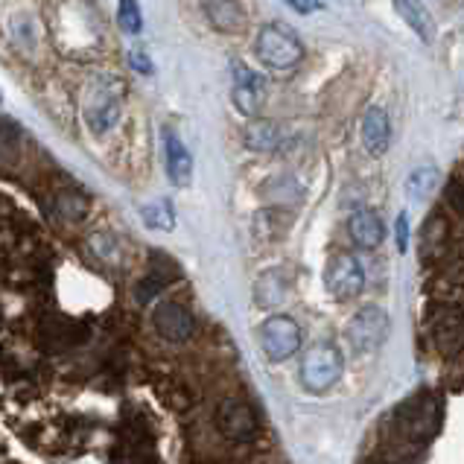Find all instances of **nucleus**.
<instances>
[{
	"label": "nucleus",
	"mask_w": 464,
	"mask_h": 464,
	"mask_svg": "<svg viewBox=\"0 0 464 464\" xmlns=\"http://www.w3.org/2000/svg\"><path fill=\"white\" fill-rule=\"evenodd\" d=\"M406 243H409V222L406 217H401L397 219V248L406 251Z\"/></svg>",
	"instance_id": "29"
},
{
	"label": "nucleus",
	"mask_w": 464,
	"mask_h": 464,
	"mask_svg": "<svg viewBox=\"0 0 464 464\" xmlns=\"http://www.w3.org/2000/svg\"><path fill=\"white\" fill-rule=\"evenodd\" d=\"M389 140H392V123H389V114L386 109H368L362 117V147L368 155H382L389 150Z\"/></svg>",
	"instance_id": "13"
},
{
	"label": "nucleus",
	"mask_w": 464,
	"mask_h": 464,
	"mask_svg": "<svg viewBox=\"0 0 464 464\" xmlns=\"http://www.w3.org/2000/svg\"><path fill=\"white\" fill-rule=\"evenodd\" d=\"M18 155H21V131L12 123L0 121V167H12L18 161Z\"/></svg>",
	"instance_id": "18"
},
{
	"label": "nucleus",
	"mask_w": 464,
	"mask_h": 464,
	"mask_svg": "<svg viewBox=\"0 0 464 464\" xmlns=\"http://www.w3.org/2000/svg\"><path fill=\"white\" fill-rule=\"evenodd\" d=\"M243 140L251 152H275L281 147V126L275 121H263V117H248V126L243 131Z\"/></svg>",
	"instance_id": "15"
},
{
	"label": "nucleus",
	"mask_w": 464,
	"mask_h": 464,
	"mask_svg": "<svg viewBox=\"0 0 464 464\" xmlns=\"http://www.w3.org/2000/svg\"><path fill=\"white\" fill-rule=\"evenodd\" d=\"M117 24H121V30L129 33V35L140 33L143 18H140L138 0H121V9H117Z\"/></svg>",
	"instance_id": "24"
},
{
	"label": "nucleus",
	"mask_w": 464,
	"mask_h": 464,
	"mask_svg": "<svg viewBox=\"0 0 464 464\" xmlns=\"http://www.w3.org/2000/svg\"><path fill=\"white\" fill-rule=\"evenodd\" d=\"M394 9L397 15H401L409 26H412V33L423 42H432L435 38V21L427 12V6L420 4V0H394Z\"/></svg>",
	"instance_id": "17"
},
{
	"label": "nucleus",
	"mask_w": 464,
	"mask_h": 464,
	"mask_svg": "<svg viewBox=\"0 0 464 464\" xmlns=\"http://www.w3.org/2000/svg\"><path fill=\"white\" fill-rule=\"evenodd\" d=\"M432 342L444 356H459L464 344V324H461V310L447 307L439 318L432 322Z\"/></svg>",
	"instance_id": "11"
},
{
	"label": "nucleus",
	"mask_w": 464,
	"mask_h": 464,
	"mask_svg": "<svg viewBox=\"0 0 464 464\" xmlns=\"http://www.w3.org/2000/svg\"><path fill=\"white\" fill-rule=\"evenodd\" d=\"M123 82L117 76H91L82 88V121L91 135H105L121 121Z\"/></svg>",
	"instance_id": "1"
},
{
	"label": "nucleus",
	"mask_w": 464,
	"mask_h": 464,
	"mask_svg": "<svg viewBox=\"0 0 464 464\" xmlns=\"http://www.w3.org/2000/svg\"><path fill=\"white\" fill-rule=\"evenodd\" d=\"M205 15L219 33H243L248 21L240 0H205Z\"/></svg>",
	"instance_id": "14"
},
{
	"label": "nucleus",
	"mask_w": 464,
	"mask_h": 464,
	"mask_svg": "<svg viewBox=\"0 0 464 464\" xmlns=\"http://www.w3.org/2000/svg\"><path fill=\"white\" fill-rule=\"evenodd\" d=\"M56 210L64 217V219H85L88 214V198L79 193V190H59L56 193Z\"/></svg>",
	"instance_id": "19"
},
{
	"label": "nucleus",
	"mask_w": 464,
	"mask_h": 464,
	"mask_svg": "<svg viewBox=\"0 0 464 464\" xmlns=\"http://www.w3.org/2000/svg\"><path fill=\"white\" fill-rule=\"evenodd\" d=\"M344 371V360L336 344L330 342H315L307 353L301 356V382L304 389L313 394H324L339 382Z\"/></svg>",
	"instance_id": "2"
},
{
	"label": "nucleus",
	"mask_w": 464,
	"mask_h": 464,
	"mask_svg": "<svg viewBox=\"0 0 464 464\" xmlns=\"http://www.w3.org/2000/svg\"><path fill=\"white\" fill-rule=\"evenodd\" d=\"M286 4L293 6L295 12H301V15H310V12L322 9V4H318V0H286Z\"/></svg>",
	"instance_id": "28"
},
{
	"label": "nucleus",
	"mask_w": 464,
	"mask_h": 464,
	"mask_svg": "<svg viewBox=\"0 0 464 464\" xmlns=\"http://www.w3.org/2000/svg\"><path fill=\"white\" fill-rule=\"evenodd\" d=\"M281 275V272H263L260 277H257V301L263 304V307H277V304L284 301V295H286V286L284 284H275V277Z\"/></svg>",
	"instance_id": "20"
},
{
	"label": "nucleus",
	"mask_w": 464,
	"mask_h": 464,
	"mask_svg": "<svg viewBox=\"0 0 464 464\" xmlns=\"http://www.w3.org/2000/svg\"><path fill=\"white\" fill-rule=\"evenodd\" d=\"M324 286H327V293L339 301L356 298L365 286V272L360 266V260L351 257V255L334 257L324 269Z\"/></svg>",
	"instance_id": "7"
},
{
	"label": "nucleus",
	"mask_w": 464,
	"mask_h": 464,
	"mask_svg": "<svg viewBox=\"0 0 464 464\" xmlns=\"http://www.w3.org/2000/svg\"><path fill=\"white\" fill-rule=\"evenodd\" d=\"M435 184H439V169L423 167V169L412 172V179H409V196H412V198H427L435 190Z\"/></svg>",
	"instance_id": "23"
},
{
	"label": "nucleus",
	"mask_w": 464,
	"mask_h": 464,
	"mask_svg": "<svg viewBox=\"0 0 464 464\" xmlns=\"http://www.w3.org/2000/svg\"><path fill=\"white\" fill-rule=\"evenodd\" d=\"M217 430L234 444H251L260 435V418L246 401H222L217 409Z\"/></svg>",
	"instance_id": "5"
},
{
	"label": "nucleus",
	"mask_w": 464,
	"mask_h": 464,
	"mask_svg": "<svg viewBox=\"0 0 464 464\" xmlns=\"http://www.w3.org/2000/svg\"><path fill=\"white\" fill-rule=\"evenodd\" d=\"M263 97H266V85L263 79L248 71L246 64H237L234 68V105L237 111L246 117H257L263 109Z\"/></svg>",
	"instance_id": "10"
},
{
	"label": "nucleus",
	"mask_w": 464,
	"mask_h": 464,
	"mask_svg": "<svg viewBox=\"0 0 464 464\" xmlns=\"http://www.w3.org/2000/svg\"><path fill=\"white\" fill-rule=\"evenodd\" d=\"M0 100H4V97H0Z\"/></svg>",
	"instance_id": "30"
},
{
	"label": "nucleus",
	"mask_w": 464,
	"mask_h": 464,
	"mask_svg": "<svg viewBox=\"0 0 464 464\" xmlns=\"http://www.w3.org/2000/svg\"><path fill=\"white\" fill-rule=\"evenodd\" d=\"M401 423L406 439L412 441H430L435 432H439L441 423V406L432 401V397H418V401L409 403L401 412Z\"/></svg>",
	"instance_id": "8"
},
{
	"label": "nucleus",
	"mask_w": 464,
	"mask_h": 464,
	"mask_svg": "<svg viewBox=\"0 0 464 464\" xmlns=\"http://www.w3.org/2000/svg\"><path fill=\"white\" fill-rule=\"evenodd\" d=\"M164 152H167V176L176 188H190L193 181V158L184 150L176 131H164Z\"/></svg>",
	"instance_id": "12"
},
{
	"label": "nucleus",
	"mask_w": 464,
	"mask_h": 464,
	"mask_svg": "<svg viewBox=\"0 0 464 464\" xmlns=\"http://www.w3.org/2000/svg\"><path fill=\"white\" fill-rule=\"evenodd\" d=\"M260 344L272 362H284L301 348V327L289 315H269L260 324Z\"/></svg>",
	"instance_id": "4"
},
{
	"label": "nucleus",
	"mask_w": 464,
	"mask_h": 464,
	"mask_svg": "<svg viewBox=\"0 0 464 464\" xmlns=\"http://www.w3.org/2000/svg\"><path fill=\"white\" fill-rule=\"evenodd\" d=\"M257 59L272 71H289L304 59V44L301 38L284 24H269L263 26L257 42H255Z\"/></svg>",
	"instance_id": "3"
},
{
	"label": "nucleus",
	"mask_w": 464,
	"mask_h": 464,
	"mask_svg": "<svg viewBox=\"0 0 464 464\" xmlns=\"http://www.w3.org/2000/svg\"><path fill=\"white\" fill-rule=\"evenodd\" d=\"M143 222L150 225L152 231H172L176 228V214H172L169 202H152L143 208Z\"/></svg>",
	"instance_id": "21"
},
{
	"label": "nucleus",
	"mask_w": 464,
	"mask_h": 464,
	"mask_svg": "<svg viewBox=\"0 0 464 464\" xmlns=\"http://www.w3.org/2000/svg\"><path fill=\"white\" fill-rule=\"evenodd\" d=\"M348 231H351V240L360 248H377L382 243V237H386L380 217L371 214V210H356L348 219Z\"/></svg>",
	"instance_id": "16"
},
{
	"label": "nucleus",
	"mask_w": 464,
	"mask_h": 464,
	"mask_svg": "<svg viewBox=\"0 0 464 464\" xmlns=\"http://www.w3.org/2000/svg\"><path fill=\"white\" fill-rule=\"evenodd\" d=\"M152 257H155V260H152V275H150V277H155V281L161 284V286H167L169 281H176V277L181 275L176 263H172V257L158 255V251H155Z\"/></svg>",
	"instance_id": "25"
},
{
	"label": "nucleus",
	"mask_w": 464,
	"mask_h": 464,
	"mask_svg": "<svg viewBox=\"0 0 464 464\" xmlns=\"http://www.w3.org/2000/svg\"><path fill=\"white\" fill-rule=\"evenodd\" d=\"M131 68L135 71H140V73H152V62H150V56L143 50H131Z\"/></svg>",
	"instance_id": "27"
},
{
	"label": "nucleus",
	"mask_w": 464,
	"mask_h": 464,
	"mask_svg": "<svg viewBox=\"0 0 464 464\" xmlns=\"http://www.w3.org/2000/svg\"><path fill=\"white\" fill-rule=\"evenodd\" d=\"M447 196H450V205H453V210L461 217L464 214V202H461V179L459 176H453V181H450Z\"/></svg>",
	"instance_id": "26"
},
{
	"label": "nucleus",
	"mask_w": 464,
	"mask_h": 464,
	"mask_svg": "<svg viewBox=\"0 0 464 464\" xmlns=\"http://www.w3.org/2000/svg\"><path fill=\"white\" fill-rule=\"evenodd\" d=\"M389 336V315L382 307H362L348 324V342L356 353L377 351Z\"/></svg>",
	"instance_id": "6"
},
{
	"label": "nucleus",
	"mask_w": 464,
	"mask_h": 464,
	"mask_svg": "<svg viewBox=\"0 0 464 464\" xmlns=\"http://www.w3.org/2000/svg\"><path fill=\"white\" fill-rule=\"evenodd\" d=\"M152 324L158 330V336H164L167 342H190L196 334V322L193 315L188 313V307L179 301H164L158 304L155 313H152Z\"/></svg>",
	"instance_id": "9"
},
{
	"label": "nucleus",
	"mask_w": 464,
	"mask_h": 464,
	"mask_svg": "<svg viewBox=\"0 0 464 464\" xmlns=\"http://www.w3.org/2000/svg\"><path fill=\"white\" fill-rule=\"evenodd\" d=\"M73 330H76V324L68 322V318H50V322L44 324V339L50 344H56V348H68V344L76 342Z\"/></svg>",
	"instance_id": "22"
}]
</instances>
